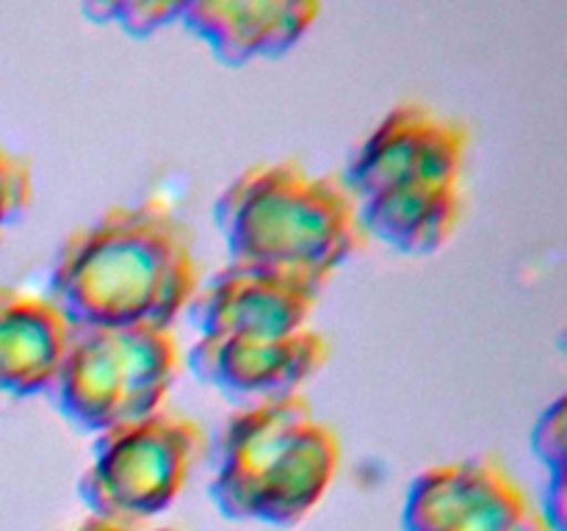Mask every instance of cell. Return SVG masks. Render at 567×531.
<instances>
[{
	"label": "cell",
	"instance_id": "obj_11",
	"mask_svg": "<svg viewBox=\"0 0 567 531\" xmlns=\"http://www.w3.org/2000/svg\"><path fill=\"white\" fill-rule=\"evenodd\" d=\"M72 324L44 293L0 285V396H48Z\"/></svg>",
	"mask_w": 567,
	"mask_h": 531
},
{
	"label": "cell",
	"instance_id": "obj_5",
	"mask_svg": "<svg viewBox=\"0 0 567 531\" xmlns=\"http://www.w3.org/2000/svg\"><path fill=\"white\" fill-rule=\"evenodd\" d=\"M181 368L172 326H72L48 398L72 429L97 437L164 409Z\"/></svg>",
	"mask_w": 567,
	"mask_h": 531
},
{
	"label": "cell",
	"instance_id": "obj_4",
	"mask_svg": "<svg viewBox=\"0 0 567 531\" xmlns=\"http://www.w3.org/2000/svg\"><path fill=\"white\" fill-rule=\"evenodd\" d=\"M338 465L336 429L316 418L313 404L297 393L227 418L208 496L227 520L286 531L324 501Z\"/></svg>",
	"mask_w": 567,
	"mask_h": 531
},
{
	"label": "cell",
	"instance_id": "obj_8",
	"mask_svg": "<svg viewBox=\"0 0 567 531\" xmlns=\"http://www.w3.org/2000/svg\"><path fill=\"white\" fill-rule=\"evenodd\" d=\"M330 360V343L316 330L286 337H197L183 365L194 379L241 407L302 393Z\"/></svg>",
	"mask_w": 567,
	"mask_h": 531
},
{
	"label": "cell",
	"instance_id": "obj_3",
	"mask_svg": "<svg viewBox=\"0 0 567 531\" xmlns=\"http://www.w3.org/2000/svg\"><path fill=\"white\" fill-rule=\"evenodd\" d=\"M214 221L227 263L299 277L321 291L369 243L341 175H316L297 158L238 171L216 197Z\"/></svg>",
	"mask_w": 567,
	"mask_h": 531
},
{
	"label": "cell",
	"instance_id": "obj_9",
	"mask_svg": "<svg viewBox=\"0 0 567 531\" xmlns=\"http://www.w3.org/2000/svg\"><path fill=\"white\" fill-rule=\"evenodd\" d=\"M321 293L299 277L227 263L197 288L183 315L197 337H286L308 330Z\"/></svg>",
	"mask_w": 567,
	"mask_h": 531
},
{
	"label": "cell",
	"instance_id": "obj_15",
	"mask_svg": "<svg viewBox=\"0 0 567 531\" xmlns=\"http://www.w3.org/2000/svg\"><path fill=\"white\" fill-rule=\"evenodd\" d=\"M70 531H177L172 525H122V523H109V520L86 518L83 523H78Z\"/></svg>",
	"mask_w": 567,
	"mask_h": 531
},
{
	"label": "cell",
	"instance_id": "obj_1",
	"mask_svg": "<svg viewBox=\"0 0 567 531\" xmlns=\"http://www.w3.org/2000/svg\"><path fill=\"white\" fill-rule=\"evenodd\" d=\"M199 285L192 225L161 199H142L72 230L44 296L72 326H172Z\"/></svg>",
	"mask_w": 567,
	"mask_h": 531
},
{
	"label": "cell",
	"instance_id": "obj_13",
	"mask_svg": "<svg viewBox=\"0 0 567 531\" xmlns=\"http://www.w3.org/2000/svg\"><path fill=\"white\" fill-rule=\"evenodd\" d=\"M183 0H114V3H83L81 14L97 25H114L133 39H147L161 28L177 25Z\"/></svg>",
	"mask_w": 567,
	"mask_h": 531
},
{
	"label": "cell",
	"instance_id": "obj_12",
	"mask_svg": "<svg viewBox=\"0 0 567 531\" xmlns=\"http://www.w3.org/2000/svg\"><path fill=\"white\" fill-rule=\"evenodd\" d=\"M532 454L546 470L543 512L554 531H565V398H554L532 426Z\"/></svg>",
	"mask_w": 567,
	"mask_h": 531
},
{
	"label": "cell",
	"instance_id": "obj_10",
	"mask_svg": "<svg viewBox=\"0 0 567 531\" xmlns=\"http://www.w3.org/2000/svg\"><path fill=\"white\" fill-rule=\"evenodd\" d=\"M319 14L321 3L313 0H183L177 25L219 64L238 70L255 59L291 53Z\"/></svg>",
	"mask_w": 567,
	"mask_h": 531
},
{
	"label": "cell",
	"instance_id": "obj_2",
	"mask_svg": "<svg viewBox=\"0 0 567 531\" xmlns=\"http://www.w3.org/2000/svg\"><path fill=\"white\" fill-rule=\"evenodd\" d=\"M468 144L457 116L413 100L393 105L341 175L369 241L413 258L437 252L463 216Z\"/></svg>",
	"mask_w": 567,
	"mask_h": 531
},
{
	"label": "cell",
	"instance_id": "obj_7",
	"mask_svg": "<svg viewBox=\"0 0 567 531\" xmlns=\"http://www.w3.org/2000/svg\"><path fill=\"white\" fill-rule=\"evenodd\" d=\"M404 531H554L540 503L498 454L421 470L402 507Z\"/></svg>",
	"mask_w": 567,
	"mask_h": 531
},
{
	"label": "cell",
	"instance_id": "obj_14",
	"mask_svg": "<svg viewBox=\"0 0 567 531\" xmlns=\"http://www.w3.org/2000/svg\"><path fill=\"white\" fill-rule=\"evenodd\" d=\"M33 202V166L25 155L11 153L0 142V243L6 232L20 225Z\"/></svg>",
	"mask_w": 567,
	"mask_h": 531
},
{
	"label": "cell",
	"instance_id": "obj_6",
	"mask_svg": "<svg viewBox=\"0 0 567 531\" xmlns=\"http://www.w3.org/2000/svg\"><path fill=\"white\" fill-rule=\"evenodd\" d=\"M208 451V431L199 420L164 407L94 437L78 496L89 518L147 525L181 498Z\"/></svg>",
	"mask_w": 567,
	"mask_h": 531
}]
</instances>
